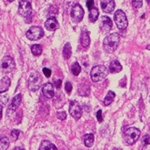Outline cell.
<instances>
[{"mask_svg":"<svg viewBox=\"0 0 150 150\" xmlns=\"http://www.w3.org/2000/svg\"><path fill=\"white\" fill-rule=\"evenodd\" d=\"M120 41V35L117 33L107 35L103 40V48L105 52L108 54L114 52L118 46Z\"/></svg>","mask_w":150,"mask_h":150,"instance_id":"obj_1","label":"cell"},{"mask_svg":"<svg viewBox=\"0 0 150 150\" xmlns=\"http://www.w3.org/2000/svg\"><path fill=\"white\" fill-rule=\"evenodd\" d=\"M109 73V71L105 66L98 65L93 67L91 70L90 76L93 82H97L106 78Z\"/></svg>","mask_w":150,"mask_h":150,"instance_id":"obj_2","label":"cell"},{"mask_svg":"<svg viewBox=\"0 0 150 150\" xmlns=\"http://www.w3.org/2000/svg\"><path fill=\"white\" fill-rule=\"evenodd\" d=\"M42 78L39 73L37 71L32 73L28 80L29 89L33 92L39 90L42 85Z\"/></svg>","mask_w":150,"mask_h":150,"instance_id":"obj_3","label":"cell"},{"mask_svg":"<svg viewBox=\"0 0 150 150\" xmlns=\"http://www.w3.org/2000/svg\"><path fill=\"white\" fill-rule=\"evenodd\" d=\"M114 19L118 29L125 30L127 28L128 26L127 18L122 10L119 9L115 11Z\"/></svg>","mask_w":150,"mask_h":150,"instance_id":"obj_4","label":"cell"},{"mask_svg":"<svg viewBox=\"0 0 150 150\" xmlns=\"http://www.w3.org/2000/svg\"><path fill=\"white\" fill-rule=\"evenodd\" d=\"M18 10L19 13L21 16L27 19H31L32 7L31 3L27 0H21L19 3Z\"/></svg>","mask_w":150,"mask_h":150,"instance_id":"obj_5","label":"cell"},{"mask_svg":"<svg viewBox=\"0 0 150 150\" xmlns=\"http://www.w3.org/2000/svg\"><path fill=\"white\" fill-rule=\"evenodd\" d=\"M125 140L129 145H133L138 140L141 134L140 130L136 127H130L124 133Z\"/></svg>","mask_w":150,"mask_h":150,"instance_id":"obj_6","label":"cell"},{"mask_svg":"<svg viewBox=\"0 0 150 150\" xmlns=\"http://www.w3.org/2000/svg\"><path fill=\"white\" fill-rule=\"evenodd\" d=\"M16 66L14 59L10 56L4 57L1 61L0 69L4 73H8L13 71Z\"/></svg>","mask_w":150,"mask_h":150,"instance_id":"obj_7","label":"cell"},{"mask_svg":"<svg viewBox=\"0 0 150 150\" xmlns=\"http://www.w3.org/2000/svg\"><path fill=\"white\" fill-rule=\"evenodd\" d=\"M44 35V31L43 29L39 27H32L26 33L27 39L30 40L35 41L40 39Z\"/></svg>","mask_w":150,"mask_h":150,"instance_id":"obj_8","label":"cell"},{"mask_svg":"<svg viewBox=\"0 0 150 150\" xmlns=\"http://www.w3.org/2000/svg\"><path fill=\"white\" fill-rule=\"evenodd\" d=\"M84 14V10L80 4H76L72 7L71 10V18L73 22H80L83 19Z\"/></svg>","mask_w":150,"mask_h":150,"instance_id":"obj_9","label":"cell"},{"mask_svg":"<svg viewBox=\"0 0 150 150\" xmlns=\"http://www.w3.org/2000/svg\"><path fill=\"white\" fill-rule=\"evenodd\" d=\"M69 112L70 115L75 120H78L82 115V110L79 103L75 100H71L69 103Z\"/></svg>","mask_w":150,"mask_h":150,"instance_id":"obj_10","label":"cell"},{"mask_svg":"<svg viewBox=\"0 0 150 150\" xmlns=\"http://www.w3.org/2000/svg\"><path fill=\"white\" fill-rule=\"evenodd\" d=\"M99 27L103 34H106L109 33L112 27V22L110 18L107 16H102L99 21Z\"/></svg>","mask_w":150,"mask_h":150,"instance_id":"obj_11","label":"cell"},{"mask_svg":"<svg viewBox=\"0 0 150 150\" xmlns=\"http://www.w3.org/2000/svg\"><path fill=\"white\" fill-rule=\"evenodd\" d=\"M21 99H22V96L21 94H18L13 97L11 104L9 105L7 110V115L8 116L11 115L16 110V109L21 104Z\"/></svg>","mask_w":150,"mask_h":150,"instance_id":"obj_12","label":"cell"},{"mask_svg":"<svg viewBox=\"0 0 150 150\" xmlns=\"http://www.w3.org/2000/svg\"><path fill=\"white\" fill-rule=\"evenodd\" d=\"M100 6L104 12L109 13L114 10L115 3L114 0H102L100 2Z\"/></svg>","mask_w":150,"mask_h":150,"instance_id":"obj_13","label":"cell"},{"mask_svg":"<svg viewBox=\"0 0 150 150\" xmlns=\"http://www.w3.org/2000/svg\"><path fill=\"white\" fill-rule=\"evenodd\" d=\"M45 28L50 31H54L59 28V23L54 16L49 18L45 23Z\"/></svg>","mask_w":150,"mask_h":150,"instance_id":"obj_14","label":"cell"},{"mask_svg":"<svg viewBox=\"0 0 150 150\" xmlns=\"http://www.w3.org/2000/svg\"><path fill=\"white\" fill-rule=\"evenodd\" d=\"M42 93L43 96L47 98H52L54 96V89L53 85L50 83L47 82L45 83L42 88Z\"/></svg>","mask_w":150,"mask_h":150,"instance_id":"obj_15","label":"cell"},{"mask_svg":"<svg viewBox=\"0 0 150 150\" xmlns=\"http://www.w3.org/2000/svg\"><path fill=\"white\" fill-rule=\"evenodd\" d=\"M109 71L111 73H118L122 70V67L117 59H114L111 61L109 64Z\"/></svg>","mask_w":150,"mask_h":150,"instance_id":"obj_16","label":"cell"},{"mask_svg":"<svg viewBox=\"0 0 150 150\" xmlns=\"http://www.w3.org/2000/svg\"><path fill=\"white\" fill-rule=\"evenodd\" d=\"M10 85L11 81L7 76H5L0 80V93H3L8 91Z\"/></svg>","mask_w":150,"mask_h":150,"instance_id":"obj_17","label":"cell"},{"mask_svg":"<svg viewBox=\"0 0 150 150\" xmlns=\"http://www.w3.org/2000/svg\"><path fill=\"white\" fill-rule=\"evenodd\" d=\"M80 40H81V45L83 47H88L90 46L91 40H90L89 34L86 31H82L81 34Z\"/></svg>","mask_w":150,"mask_h":150,"instance_id":"obj_18","label":"cell"},{"mask_svg":"<svg viewBox=\"0 0 150 150\" xmlns=\"http://www.w3.org/2000/svg\"><path fill=\"white\" fill-rule=\"evenodd\" d=\"M72 48L71 46V45L69 42H67L65 44L63 50H62V55H63V58L67 60L69 59L72 54Z\"/></svg>","mask_w":150,"mask_h":150,"instance_id":"obj_19","label":"cell"},{"mask_svg":"<svg viewBox=\"0 0 150 150\" xmlns=\"http://www.w3.org/2000/svg\"><path fill=\"white\" fill-rule=\"evenodd\" d=\"M94 142V136L92 133L86 134L84 136V144L86 147L93 146Z\"/></svg>","mask_w":150,"mask_h":150,"instance_id":"obj_20","label":"cell"},{"mask_svg":"<svg viewBox=\"0 0 150 150\" xmlns=\"http://www.w3.org/2000/svg\"><path fill=\"white\" fill-rule=\"evenodd\" d=\"M115 93L112 91H108L107 95L106 96L105 99H104V104L105 106H108L109 105H110L112 102L114 100V98H115Z\"/></svg>","mask_w":150,"mask_h":150,"instance_id":"obj_21","label":"cell"},{"mask_svg":"<svg viewBox=\"0 0 150 150\" xmlns=\"http://www.w3.org/2000/svg\"><path fill=\"white\" fill-rule=\"evenodd\" d=\"M98 16H99V11L97 8L93 7L90 10L88 18L91 22H95L98 19Z\"/></svg>","mask_w":150,"mask_h":150,"instance_id":"obj_22","label":"cell"},{"mask_svg":"<svg viewBox=\"0 0 150 150\" xmlns=\"http://www.w3.org/2000/svg\"><path fill=\"white\" fill-rule=\"evenodd\" d=\"M39 149H57V148L51 142L48 141H43L40 144Z\"/></svg>","mask_w":150,"mask_h":150,"instance_id":"obj_23","label":"cell"},{"mask_svg":"<svg viewBox=\"0 0 150 150\" xmlns=\"http://www.w3.org/2000/svg\"><path fill=\"white\" fill-rule=\"evenodd\" d=\"M71 71L74 76H78L81 71V67L78 62L75 61L71 66Z\"/></svg>","mask_w":150,"mask_h":150,"instance_id":"obj_24","label":"cell"},{"mask_svg":"<svg viewBox=\"0 0 150 150\" xmlns=\"http://www.w3.org/2000/svg\"><path fill=\"white\" fill-rule=\"evenodd\" d=\"M78 92L80 96H88L90 95V86H88V87H87V85L81 84V86L79 88Z\"/></svg>","mask_w":150,"mask_h":150,"instance_id":"obj_25","label":"cell"},{"mask_svg":"<svg viewBox=\"0 0 150 150\" xmlns=\"http://www.w3.org/2000/svg\"><path fill=\"white\" fill-rule=\"evenodd\" d=\"M31 50L32 54L35 56L41 55L42 52V47L39 44H35L31 46Z\"/></svg>","mask_w":150,"mask_h":150,"instance_id":"obj_26","label":"cell"},{"mask_svg":"<svg viewBox=\"0 0 150 150\" xmlns=\"http://www.w3.org/2000/svg\"><path fill=\"white\" fill-rule=\"evenodd\" d=\"M9 140L7 137H3L0 138V150H6L8 148Z\"/></svg>","mask_w":150,"mask_h":150,"instance_id":"obj_27","label":"cell"},{"mask_svg":"<svg viewBox=\"0 0 150 150\" xmlns=\"http://www.w3.org/2000/svg\"><path fill=\"white\" fill-rule=\"evenodd\" d=\"M141 142L144 145H149L150 144V135L146 134L142 138Z\"/></svg>","mask_w":150,"mask_h":150,"instance_id":"obj_28","label":"cell"},{"mask_svg":"<svg viewBox=\"0 0 150 150\" xmlns=\"http://www.w3.org/2000/svg\"><path fill=\"white\" fill-rule=\"evenodd\" d=\"M133 6L137 8H139L142 6L143 1L142 0H132Z\"/></svg>","mask_w":150,"mask_h":150,"instance_id":"obj_29","label":"cell"},{"mask_svg":"<svg viewBox=\"0 0 150 150\" xmlns=\"http://www.w3.org/2000/svg\"><path fill=\"white\" fill-rule=\"evenodd\" d=\"M57 118L61 121L65 120L67 118V114L66 113V112H64V111L57 112Z\"/></svg>","mask_w":150,"mask_h":150,"instance_id":"obj_30","label":"cell"},{"mask_svg":"<svg viewBox=\"0 0 150 150\" xmlns=\"http://www.w3.org/2000/svg\"><path fill=\"white\" fill-rule=\"evenodd\" d=\"M19 134H20V130L17 129H13L11 132V136L15 141H16L18 139Z\"/></svg>","mask_w":150,"mask_h":150,"instance_id":"obj_31","label":"cell"},{"mask_svg":"<svg viewBox=\"0 0 150 150\" xmlns=\"http://www.w3.org/2000/svg\"><path fill=\"white\" fill-rule=\"evenodd\" d=\"M73 89V86L71 83L70 82H66V84H65V90L66 91V92L69 94H70Z\"/></svg>","mask_w":150,"mask_h":150,"instance_id":"obj_32","label":"cell"},{"mask_svg":"<svg viewBox=\"0 0 150 150\" xmlns=\"http://www.w3.org/2000/svg\"><path fill=\"white\" fill-rule=\"evenodd\" d=\"M96 117L98 122H102L103 121V118H102V110H98L96 114Z\"/></svg>","mask_w":150,"mask_h":150,"instance_id":"obj_33","label":"cell"},{"mask_svg":"<svg viewBox=\"0 0 150 150\" xmlns=\"http://www.w3.org/2000/svg\"><path fill=\"white\" fill-rule=\"evenodd\" d=\"M43 72L45 74V76L46 78H49L50 76H51V73H52V71H51V70L47 69V68H46V67L43 69Z\"/></svg>","mask_w":150,"mask_h":150,"instance_id":"obj_34","label":"cell"},{"mask_svg":"<svg viewBox=\"0 0 150 150\" xmlns=\"http://www.w3.org/2000/svg\"><path fill=\"white\" fill-rule=\"evenodd\" d=\"M94 0H87V1L86 3V5L87 8L89 10V11L94 6Z\"/></svg>","mask_w":150,"mask_h":150,"instance_id":"obj_35","label":"cell"},{"mask_svg":"<svg viewBox=\"0 0 150 150\" xmlns=\"http://www.w3.org/2000/svg\"><path fill=\"white\" fill-rule=\"evenodd\" d=\"M54 85L57 88H60L62 85V81L61 79H58L54 82Z\"/></svg>","mask_w":150,"mask_h":150,"instance_id":"obj_36","label":"cell"},{"mask_svg":"<svg viewBox=\"0 0 150 150\" xmlns=\"http://www.w3.org/2000/svg\"><path fill=\"white\" fill-rule=\"evenodd\" d=\"M3 115V106L0 105V120H1Z\"/></svg>","mask_w":150,"mask_h":150,"instance_id":"obj_37","label":"cell"},{"mask_svg":"<svg viewBox=\"0 0 150 150\" xmlns=\"http://www.w3.org/2000/svg\"><path fill=\"white\" fill-rule=\"evenodd\" d=\"M146 49L147 50H149V51H150V45H148L146 46Z\"/></svg>","mask_w":150,"mask_h":150,"instance_id":"obj_38","label":"cell"},{"mask_svg":"<svg viewBox=\"0 0 150 150\" xmlns=\"http://www.w3.org/2000/svg\"><path fill=\"white\" fill-rule=\"evenodd\" d=\"M146 3H147L148 4H150V0H146Z\"/></svg>","mask_w":150,"mask_h":150,"instance_id":"obj_39","label":"cell"},{"mask_svg":"<svg viewBox=\"0 0 150 150\" xmlns=\"http://www.w3.org/2000/svg\"><path fill=\"white\" fill-rule=\"evenodd\" d=\"M8 1H9V2H12V1H13L14 0H7Z\"/></svg>","mask_w":150,"mask_h":150,"instance_id":"obj_40","label":"cell"},{"mask_svg":"<svg viewBox=\"0 0 150 150\" xmlns=\"http://www.w3.org/2000/svg\"><path fill=\"white\" fill-rule=\"evenodd\" d=\"M149 102H150V99H149Z\"/></svg>","mask_w":150,"mask_h":150,"instance_id":"obj_41","label":"cell"}]
</instances>
